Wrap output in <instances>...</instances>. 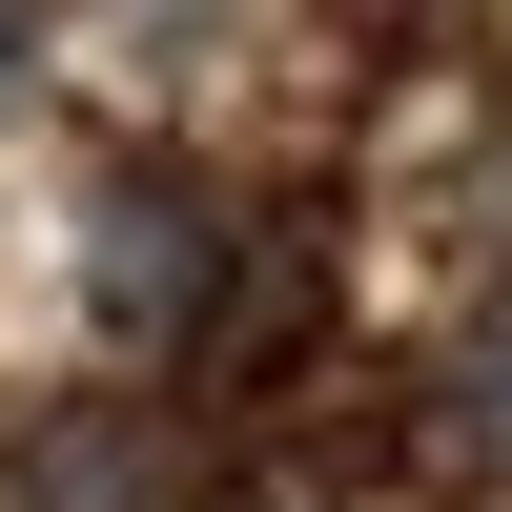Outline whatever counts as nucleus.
I'll return each mask as SVG.
<instances>
[{
	"label": "nucleus",
	"instance_id": "f257e3e1",
	"mask_svg": "<svg viewBox=\"0 0 512 512\" xmlns=\"http://www.w3.org/2000/svg\"><path fill=\"white\" fill-rule=\"evenodd\" d=\"M82 308H103L123 349H185V328L226 308V205L164 185V164H123V185L82 205Z\"/></svg>",
	"mask_w": 512,
	"mask_h": 512
},
{
	"label": "nucleus",
	"instance_id": "f03ea898",
	"mask_svg": "<svg viewBox=\"0 0 512 512\" xmlns=\"http://www.w3.org/2000/svg\"><path fill=\"white\" fill-rule=\"evenodd\" d=\"M0 492L21 512H185V431H164L144 390H82V410H41V431L0 451Z\"/></svg>",
	"mask_w": 512,
	"mask_h": 512
},
{
	"label": "nucleus",
	"instance_id": "7ed1b4c3",
	"mask_svg": "<svg viewBox=\"0 0 512 512\" xmlns=\"http://www.w3.org/2000/svg\"><path fill=\"white\" fill-rule=\"evenodd\" d=\"M451 451H472V472H512V328L451 369Z\"/></svg>",
	"mask_w": 512,
	"mask_h": 512
},
{
	"label": "nucleus",
	"instance_id": "20e7f679",
	"mask_svg": "<svg viewBox=\"0 0 512 512\" xmlns=\"http://www.w3.org/2000/svg\"><path fill=\"white\" fill-rule=\"evenodd\" d=\"M21 62H41V0H0V103H21Z\"/></svg>",
	"mask_w": 512,
	"mask_h": 512
}]
</instances>
